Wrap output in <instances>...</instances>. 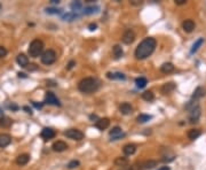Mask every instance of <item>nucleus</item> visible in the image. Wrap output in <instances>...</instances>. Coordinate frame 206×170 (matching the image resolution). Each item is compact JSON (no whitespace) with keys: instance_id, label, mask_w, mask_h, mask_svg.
Here are the masks:
<instances>
[{"instance_id":"nucleus-9","label":"nucleus","mask_w":206,"mask_h":170,"mask_svg":"<svg viewBox=\"0 0 206 170\" xmlns=\"http://www.w3.org/2000/svg\"><path fill=\"white\" fill-rule=\"evenodd\" d=\"M109 133H110V136H111V140H118V139H120V138L125 137V133L121 132V129H120L119 126H115V128H112V130H111Z\"/></svg>"},{"instance_id":"nucleus-14","label":"nucleus","mask_w":206,"mask_h":170,"mask_svg":"<svg viewBox=\"0 0 206 170\" xmlns=\"http://www.w3.org/2000/svg\"><path fill=\"white\" fill-rule=\"evenodd\" d=\"M119 110L123 115H129V114H132V112H133V107H132L131 103H128V102H123L119 106Z\"/></svg>"},{"instance_id":"nucleus-15","label":"nucleus","mask_w":206,"mask_h":170,"mask_svg":"<svg viewBox=\"0 0 206 170\" xmlns=\"http://www.w3.org/2000/svg\"><path fill=\"white\" fill-rule=\"evenodd\" d=\"M195 22L192 20H186L183 23H182V29H183L186 32H192L194 29H195Z\"/></svg>"},{"instance_id":"nucleus-18","label":"nucleus","mask_w":206,"mask_h":170,"mask_svg":"<svg viewBox=\"0 0 206 170\" xmlns=\"http://www.w3.org/2000/svg\"><path fill=\"white\" fill-rule=\"evenodd\" d=\"M29 161H30V155L29 154H21L16 158V163L19 166H25Z\"/></svg>"},{"instance_id":"nucleus-12","label":"nucleus","mask_w":206,"mask_h":170,"mask_svg":"<svg viewBox=\"0 0 206 170\" xmlns=\"http://www.w3.org/2000/svg\"><path fill=\"white\" fill-rule=\"evenodd\" d=\"M53 151L54 152H63L65 151V149H68V145L64 141H62V140H57V141H55V143L53 144Z\"/></svg>"},{"instance_id":"nucleus-2","label":"nucleus","mask_w":206,"mask_h":170,"mask_svg":"<svg viewBox=\"0 0 206 170\" xmlns=\"http://www.w3.org/2000/svg\"><path fill=\"white\" fill-rule=\"evenodd\" d=\"M100 84L95 78L93 77H86V78H82L78 84V89L81 93H85V94H90V93H93L98 90Z\"/></svg>"},{"instance_id":"nucleus-24","label":"nucleus","mask_w":206,"mask_h":170,"mask_svg":"<svg viewBox=\"0 0 206 170\" xmlns=\"http://www.w3.org/2000/svg\"><path fill=\"white\" fill-rule=\"evenodd\" d=\"M128 160L127 158H121V156H119V158H116L115 159V164L118 167H127L128 166Z\"/></svg>"},{"instance_id":"nucleus-6","label":"nucleus","mask_w":206,"mask_h":170,"mask_svg":"<svg viewBox=\"0 0 206 170\" xmlns=\"http://www.w3.org/2000/svg\"><path fill=\"white\" fill-rule=\"evenodd\" d=\"M45 102L52 106H61L60 100L56 98V95L54 94L53 92H47L45 95Z\"/></svg>"},{"instance_id":"nucleus-43","label":"nucleus","mask_w":206,"mask_h":170,"mask_svg":"<svg viewBox=\"0 0 206 170\" xmlns=\"http://www.w3.org/2000/svg\"><path fill=\"white\" fill-rule=\"evenodd\" d=\"M9 108H11V109H13V110H17L19 109V107L16 106V105H14V103H11V105H9Z\"/></svg>"},{"instance_id":"nucleus-1","label":"nucleus","mask_w":206,"mask_h":170,"mask_svg":"<svg viewBox=\"0 0 206 170\" xmlns=\"http://www.w3.org/2000/svg\"><path fill=\"white\" fill-rule=\"evenodd\" d=\"M157 42L156 39L152 37H148L146 39H143L142 42L140 43L136 49H135V57L138 60H144L147 57L154 53L155 48H156Z\"/></svg>"},{"instance_id":"nucleus-23","label":"nucleus","mask_w":206,"mask_h":170,"mask_svg":"<svg viewBox=\"0 0 206 170\" xmlns=\"http://www.w3.org/2000/svg\"><path fill=\"white\" fill-rule=\"evenodd\" d=\"M200 135H202V131H200L199 129H191L190 131L188 132V138L190 140H195L197 139Z\"/></svg>"},{"instance_id":"nucleus-38","label":"nucleus","mask_w":206,"mask_h":170,"mask_svg":"<svg viewBox=\"0 0 206 170\" xmlns=\"http://www.w3.org/2000/svg\"><path fill=\"white\" fill-rule=\"evenodd\" d=\"M96 28H98V25H96V23H90V25H88V29H90V31L96 30Z\"/></svg>"},{"instance_id":"nucleus-10","label":"nucleus","mask_w":206,"mask_h":170,"mask_svg":"<svg viewBox=\"0 0 206 170\" xmlns=\"http://www.w3.org/2000/svg\"><path fill=\"white\" fill-rule=\"evenodd\" d=\"M200 107L197 106L196 108L190 110V115H189V120H190V123H196L198 121L199 116H200Z\"/></svg>"},{"instance_id":"nucleus-32","label":"nucleus","mask_w":206,"mask_h":170,"mask_svg":"<svg viewBox=\"0 0 206 170\" xmlns=\"http://www.w3.org/2000/svg\"><path fill=\"white\" fill-rule=\"evenodd\" d=\"M70 7H71V9L73 11H80V9H81L82 4L80 2V1H73Z\"/></svg>"},{"instance_id":"nucleus-27","label":"nucleus","mask_w":206,"mask_h":170,"mask_svg":"<svg viewBox=\"0 0 206 170\" xmlns=\"http://www.w3.org/2000/svg\"><path fill=\"white\" fill-rule=\"evenodd\" d=\"M11 121L6 116H1L0 117V128H8L11 126Z\"/></svg>"},{"instance_id":"nucleus-33","label":"nucleus","mask_w":206,"mask_h":170,"mask_svg":"<svg viewBox=\"0 0 206 170\" xmlns=\"http://www.w3.org/2000/svg\"><path fill=\"white\" fill-rule=\"evenodd\" d=\"M77 167H79V161H77V160H72L68 163V169H75Z\"/></svg>"},{"instance_id":"nucleus-25","label":"nucleus","mask_w":206,"mask_h":170,"mask_svg":"<svg viewBox=\"0 0 206 170\" xmlns=\"http://www.w3.org/2000/svg\"><path fill=\"white\" fill-rule=\"evenodd\" d=\"M112 51H113V55H115V57H116V59H120V57L124 55L123 48H121L119 45H115V46H113Z\"/></svg>"},{"instance_id":"nucleus-40","label":"nucleus","mask_w":206,"mask_h":170,"mask_svg":"<svg viewBox=\"0 0 206 170\" xmlns=\"http://www.w3.org/2000/svg\"><path fill=\"white\" fill-rule=\"evenodd\" d=\"M76 64V62L75 61H70V62H69V63H68V67H67V69H69V70H70V69H72L73 68V66H75Z\"/></svg>"},{"instance_id":"nucleus-11","label":"nucleus","mask_w":206,"mask_h":170,"mask_svg":"<svg viewBox=\"0 0 206 170\" xmlns=\"http://www.w3.org/2000/svg\"><path fill=\"white\" fill-rule=\"evenodd\" d=\"M11 143V137L8 133H0V148L7 147Z\"/></svg>"},{"instance_id":"nucleus-26","label":"nucleus","mask_w":206,"mask_h":170,"mask_svg":"<svg viewBox=\"0 0 206 170\" xmlns=\"http://www.w3.org/2000/svg\"><path fill=\"white\" fill-rule=\"evenodd\" d=\"M203 44H204V38H199L198 40H197V42H196L195 44H194V45H192V48H191L190 53H191V54L196 53V52H197V51H198V49H199V47H200V46H202Z\"/></svg>"},{"instance_id":"nucleus-48","label":"nucleus","mask_w":206,"mask_h":170,"mask_svg":"<svg viewBox=\"0 0 206 170\" xmlns=\"http://www.w3.org/2000/svg\"><path fill=\"white\" fill-rule=\"evenodd\" d=\"M19 76L20 77H26L25 74H21V72H19Z\"/></svg>"},{"instance_id":"nucleus-36","label":"nucleus","mask_w":206,"mask_h":170,"mask_svg":"<svg viewBox=\"0 0 206 170\" xmlns=\"http://www.w3.org/2000/svg\"><path fill=\"white\" fill-rule=\"evenodd\" d=\"M46 13H48V14H60L61 9H56V8H47V9H46Z\"/></svg>"},{"instance_id":"nucleus-29","label":"nucleus","mask_w":206,"mask_h":170,"mask_svg":"<svg viewBox=\"0 0 206 170\" xmlns=\"http://www.w3.org/2000/svg\"><path fill=\"white\" fill-rule=\"evenodd\" d=\"M142 99L143 100H146V101H152V100L155 99V95L151 91H146V92H143L142 93Z\"/></svg>"},{"instance_id":"nucleus-8","label":"nucleus","mask_w":206,"mask_h":170,"mask_svg":"<svg viewBox=\"0 0 206 170\" xmlns=\"http://www.w3.org/2000/svg\"><path fill=\"white\" fill-rule=\"evenodd\" d=\"M40 136L42 139L47 141V140H50L55 137V131H54L52 128H45V129H42Z\"/></svg>"},{"instance_id":"nucleus-44","label":"nucleus","mask_w":206,"mask_h":170,"mask_svg":"<svg viewBox=\"0 0 206 170\" xmlns=\"http://www.w3.org/2000/svg\"><path fill=\"white\" fill-rule=\"evenodd\" d=\"M33 103L34 107H37V108H41L42 107V103H37V102H32Z\"/></svg>"},{"instance_id":"nucleus-19","label":"nucleus","mask_w":206,"mask_h":170,"mask_svg":"<svg viewBox=\"0 0 206 170\" xmlns=\"http://www.w3.org/2000/svg\"><path fill=\"white\" fill-rule=\"evenodd\" d=\"M135 151H136V146H135L134 144H127V145H125L123 148V152L125 155H132L134 154Z\"/></svg>"},{"instance_id":"nucleus-16","label":"nucleus","mask_w":206,"mask_h":170,"mask_svg":"<svg viewBox=\"0 0 206 170\" xmlns=\"http://www.w3.org/2000/svg\"><path fill=\"white\" fill-rule=\"evenodd\" d=\"M175 87H176V85L174 83H166V84H164L163 86H161V93L163 94H169V93H171V92H173V91L175 90Z\"/></svg>"},{"instance_id":"nucleus-45","label":"nucleus","mask_w":206,"mask_h":170,"mask_svg":"<svg viewBox=\"0 0 206 170\" xmlns=\"http://www.w3.org/2000/svg\"><path fill=\"white\" fill-rule=\"evenodd\" d=\"M23 109L26 110V113H29V114H32V110L29 108V107H23Z\"/></svg>"},{"instance_id":"nucleus-50","label":"nucleus","mask_w":206,"mask_h":170,"mask_svg":"<svg viewBox=\"0 0 206 170\" xmlns=\"http://www.w3.org/2000/svg\"><path fill=\"white\" fill-rule=\"evenodd\" d=\"M1 7H2V6H1V4H0V11H1Z\"/></svg>"},{"instance_id":"nucleus-17","label":"nucleus","mask_w":206,"mask_h":170,"mask_svg":"<svg viewBox=\"0 0 206 170\" xmlns=\"http://www.w3.org/2000/svg\"><path fill=\"white\" fill-rule=\"evenodd\" d=\"M16 61L23 68H26L28 64H29V59H28V57H26L25 54H19L17 57H16Z\"/></svg>"},{"instance_id":"nucleus-3","label":"nucleus","mask_w":206,"mask_h":170,"mask_svg":"<svg viewBox=\"0 0 206 170\" xmlns=\"http://www.w3.org/2000/svg\"><path fill=\"white\" fill-rule=\"evenodd\" d=\"M42 49H44V43L41 42L40 39H34L30 43L28 52H29V55L31 57H37L41 54Z\"/></svg>"},{"instance_id":"nucleus-13","label":"nucleus","mask_w":206,"mask_h":170,"mask_svg":"<svg viewBox=\"0 0 206 170\" xmlns=\"http://www.w3.org/2000/svg\"><path fill=\"white\" fill-rule=\"evenodd\" d=\"M109 125H110V120L104 117V118H100L96 121L95 123V126L99 129V130H105L107 128H109Z\"/></svg>"},{"instance_id":"nucleus-21","label":"nucleus","mask_w":206,"mask_h":170,"mask_svg":"<svg viewBox=\"0 0 206 170\" xmlns=\"http://www.w3.org/2000/svg\"><path fill=\"white\" fill-rule=\"evenodd\" d=\"M107 77H108L109 80H125L126 78V76L121 74V72H108L107 74Z\"/></svg>"},{"instance_id":"nucleus-35","label":"nucleus","mask_w":206,"mask_h":170,"mask_svg":"<svg viewBox=\"0 0 206 170\" xmlns=\"http://www.w3.org/2000/svg\"><path fill=\"white\" fill-rule=\"evenodd\" d=\"M76 17H77L76 14H73V13H68V14H65V15L63 16V20H65V21H72V20H75Z\"/></svg>"},{"instance_id":"nucleus-34","label":"nucleus","mask_w":206,"mask_h":170,"mask_svg":"<svg viewBox=\"0 0 206 170\" xmlns=\"http://www.w3.org/2000/svg\"><path fill=\"white\" fill-rule=\"evenodd\" d=\"M99 8L98 7H87L85 8V11H84V14H86V15H90V14H93L95 11H98Z\"/></svg>"},{"instance_id":"nucleus-39","label":"nucleus","mask_w":206,"mask_h":170,"mask_svg":"<svg viewBox=\"0 0 206 170\" xmlns=\"http://www.w3.org/2000/svg\"><path fill=\"white\" fill-rule=\"evenodd\" d=\"M28 66H29V67H26V68H28V70H30V71H32V70H36V69H37V67H36V64H28Z\"/></svg>"},{"instance_id":"nucleus-28","label":"nucleus","mask_w":206,"mask_h":170,"mask_svg":"<svg viewBox=\"0 0 206 170\" xmlns=\"http://www.w3.org/2000/svg\"><path fill=\"white\" fill-rule=\"evenodd\" d=\"M135 84H136V86L139 87V89H143V87H146V85L148 84V80H147V78H144V77H139V78L135 80Z\"/></svg>"},{"instance_id":"nucleus-31","label":"nucleus","mask_w":206,"mask_h":170,"mask_svg":"<svg viewBox=\"0 0 206 170\" xmlns=\"http://www.w3.org/2000/svg\"><path fill=\"white\" fill-rule=\"evenodd\" d=\"M156 166H157V161H155V160H149V161H146L143 163L144 169H152Z\"/></svg>"},{"instance_id":"nucleus-47","label":"nucleus","mask_w":206,"mask_h":170,"mask_svg":"<svg viewBox=\"0 0 206 170\" xmlns=\"http://www.w3.org/2000/svg\"><path fill=\"white\" fill-rule=\"evenodd\" d=\"M50 2H52V4H59V2H60V1H59V0H52V1H50Z\"/></svg>"},{"instance_id":"nucleus-49","label":"nucleus","mask_w":206,"mask_h":170,"mask_svg":"<svg viewBox=\"0 0 206 170\" xmlns=\"http://www.w3.org/2000/svg\"><path fill=\"white\" fill-rule=\"evenodd\" d=\"M0 116H4V115H2V109H1V107H0Z\"/></svg>"},{"instance_id":"nucleus-37","label":"nucleus","mask_w":206,"mask_h":170,"mask_svg":"<svg viewBox=\"0 0 206 170\" xmlns=\"http://www.w3.org/2000/svg\"><path fill=\"white\" fill-rule=\"evenodd\" d=\"M7 49L5 48L4 46H0V57H5L7 55Z\"/></svg>"},{"instance_id":"nucleus-4","label":"nucleus","mask_w":206,"mask_h":170,"mask_svg":"<svg viewBox=\"0 0 206 170\" xmlns=\"http://www.w3.org/2000/svg\"><path fill=\"white\" fill-rule=\"evenodd\" d=\"M41 62L46 66H49V64H53L55 61H56V53L53 51V49H47L44 53L41 54L40 57Z\"/></svg>"},{"instance_id":"nucleus-46","label":"nucleus","mask_w":206,"mask_h":170,"mask_svg":"<svg viewBox=\"0 0 206 170\" xmlns=\"http://www.w3.org/2000/svg\"><path fill=\"white\" fill-rule=\"evenodd\" d=\"M158 170H171V169H169V167H161L160 169H158Z\"/></svg>"},{"instance_id":"nucleus-7","label":"nucleus","mask_w":206,"mask_h":170,"mask_svg":"<svg viewBox=\"0 0 206 170\" xmlns=\"http://www.w3.org/2000/svg\"><path fill=\"white\" fill-rule=\"evenodd\" d=\"M123 43L124 44H127V45H129V44H132V43L135 40V32L132 29H128V30H126L125 32H124L123 34Z\"/></svg>"},{"instance_id":"nucleus-22","label":"nucleus","mask_w":206,"mask_h":170,"mask_svg":"<svg viewBox=\"0 0 206 170\" xmlns=\"http://www.w3.org/2000/svg\"><path fill=\"white\" fill-rule=\"evenodd\" d=\"M173 70H174V66H173V63H171V62H166V63L161 64V67H160L161 72H164V74H169V72H172Z\"/></svg>"},{"instance_id":"nucleus-20","label":"nucleus","mask_w":206,"mask_h":170,"mask_svg":"<svg viewBox=\"0 0 206 170\" xmlns=\"http://www.w3.org/2000/svg\"><path fill=\"white\" fill-rule=\"evenodd\" d=\"M205 95V89L202 86L197 87L195 90V92H194V94H192V100H198V99H200L202 97H204Z\"/></svg>"},{"instance_id":"nucleus-42","label":"nucleus","mask_w":206,"mask_h":170,"mask_svg":"<svg viewBox=\"0 0 206 170\" xmlns=\"http://www.w3.org/2000/svg\"><path fill=\"white\" fill-rule=\"evenodd\" d=\"M132 5H134V6H140V5H142V1H138V0H134V1H131Z\"/></svg>"},{"instance_id":"nucleus-41","label":"nucleus","mask_w":206,"mask_h":170,"mask_svg":"<svg viewBox=\"0 0 206 170\" xmlns=\"http://www.w3.org/2000/svg\"><path fill=\"white\" fill-rule=\"evenodd\" d=\"M176 5H184L187 4V0H175Z\"/></svg>"},{"instance_id":"nucleus-5","label":"nucleus","mask_w":206,"mask_h":170,"mask_svg":"<svg viewBox=\"0 0 206 170\" xmlns=\"http://www.w3.org/2000/svg\"><path fill=\"white\" fill-rule=\"evenodd\" d=\"M64 136L72 140H81L84 138V133L77 129H69L64 132Z\"/></svg>"},{"instance_id":"nucleus-30","label":"nucleus","mask_w":206,"mask_h":170,"mask_svg":"<svg viewBox=\"0 0 206 170\" xmlns=\"http://www.w3.org/2000/svg\"><path fill=\"white\" fill-rule=\"evenodd\" d=\"M136 120H138V122H139V123H146V122H148L149 120H151V115H147V114H140Z\"/></svg>"}]
</instances>
